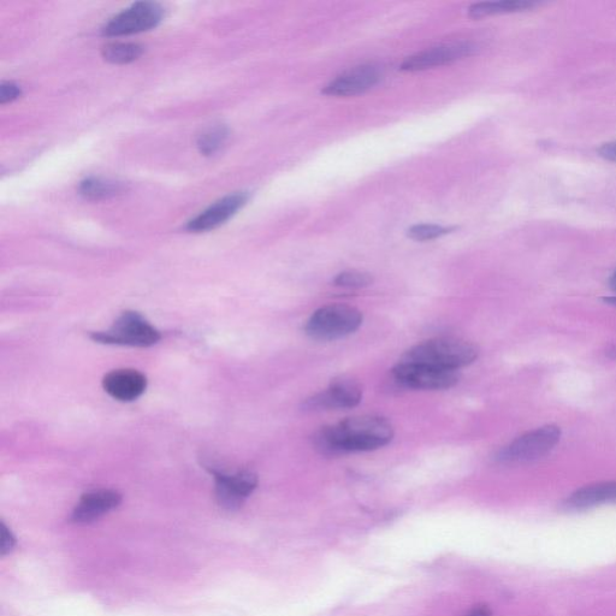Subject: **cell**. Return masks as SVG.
<instances>
[{
    "mask_svg": "<svg viewBox=\"0 0 616 616\" xmlns=\"http://www.w3.org/2000/svg\"><path fill=\"white\" fill-rule=\"evenodd\" d=\"M393 375L406 388L419 390H443L453 388L460 381L458 371L435 369V367L400 361Z\"/></svg>",
    "mask_w": 616,
    "mask_h": 616,
    "instance_id": "cell-7",
    "label": "cell"
},
{
    "mask_svg": "<svg viewBox=\"0 0 616 616\" xmlns=\"http://www.w3.org/2000/svg\"><path fill=\"white\" fill-rule=\"evenodd\" d=\"M372 282L373 278L371 275L366 274V272L360 271L341 272V274L337 275L334 280L335 286L347 289H360L369 287Z\"/></svg>",
    "mask_w": 616,
    "mask_h": 616,
    "instance_id": "cell-21",
    "label": "cell"
},
{
    "mask_svg": "<svg viewBox=\"0 0 616 616\" xmlns=\"http://www.w3.org/2000/svg\"><path fill=\"white\" fill-rule=\"evenodd\" d=\"M453 228L441 227L436 224H418L408 229V238L414 241H430L452 233Z\"/></svg>",
    "mask_w": 616,
    "mask_h": 616,
    "instance_id": "cell-20",
    "label": "cell"
},
{
    "mask_svg": "<svg viewBox=\"0 0 616 616\" xmlns=\"http://www.w3.org/2000/svg\"><path fill=\"white\" fill-rule=\"evenodd\" d=\"M122 496L115 490H93L81 497L71 514V520L77 524H88L102 518L112 509L121 505Z\"/></svg>",
    "mask_w": 616,
    "mask_h": 616,
    "instance_id": "cell-13",
    "label": "cell"
},
{
    "mask_svg": "<svg viewBox=\"0 0 616 616\" xmlns=\"http://www.w3.org/2000/svg\"><path fill=\"white\" fill-rule=\"evenodd\" d=\"M465 616H493V612H491V609L488 606L481 604V606H476L471 609Z\"/></svg>",
    "mask_w": 616,
    "mask_h": 616,
    "instance_id": "cell-25",
    "label": "cell"
},
{
    "mask_svg": "<svg viewBox=\"0 0 616 616\" xmlns=\"http://www.w3.org/2000/svg\"><path fill=\"white\" fill-rule=\"evenodd\" d=\"M21 94L20 86H17L14 82H3L0 85V103L2 104L14 102Z\"/></svg>",
    "mask_w": 616,
    "mask_h": 616,
    "instance_id": "cell-22",
    "label": "cell"
},
{
    "mask_svg": "<svg viewBox=\"0 0 616 616\" xmlns=\"http://www.w3.org/2000/svg\"><path fill=\"white\" fill-rule=\"evenodd\" d=\"M610 287H612V289L614 290V292L616 293V272L615 274L612 276V278H610Z\"/></svg>",
    "mask_w": 616,
    "mask_h": 616,
    "instance_id": "cell-26",
    "label": "cell"
},
{
    "mask_svg": "<svg viewBox=\"0 0 616 616\" xmlns=\"http://www.w3.org/2000/svg\"><path fill=\"white\" fill-rule=\"evenodd\" d=\"M79 191L86 199L104 200L124 193L126 186L122 182L102 179V177H88L80 183Z\"/></svg>",
    "mask_w": 616,
    "mask_h": 616,
    "instance_id": "cell-17",
    "label": "cell"
},
{
    "mask_svg": "<svg viewBox=\"0 0 616 616\" xmlns=\"http://www.w3.org/2000/svg\"><path fill=\"white\" fill-rule=\"evenodd\" d=\"M229 139V129L223 124H217L204 130L198 138V148L206 157L215 156L222 150Z\"/></svg>",
    "mask_w": 616,
    "mask_h": 616,
    "instance_id": "cell-18",
    "label": "cell"
},
{
    "mask_svg": "<svg viewBox=\"0 0 616 616\" xmlns=\"http://www.w3.org/2000/svg\"><path fill=\"white\" fill-rule=\"evenodd\" d=\"M537 2L533 0H500V2H483L473 4L469 9L472 19H482L491 15L519 13L536 8Z\"/></svg>",
    "mask_w": 616,
    "mask_h": 616,
    "instance_id": "cell-16",
    "label": "cell"
},
{
    "mask_svg": "<svg viewBox=\"0 0 616 616\" xmlns=\"http://www.w3.org/2000/svg\"><path fill=\"white\" fill-rule=\"evenodd\" d=\"M103 387L111 398L122 402H130L139 399L145 393L147 379L141 372L136 370H115L104 377Z\"/></svg>",
    "mask_w": 616,
    "mask_h": 616,
    "instance_id": "cell-14",
    "label": "cell"
},
{
    "mask_svg": "<svg viewBox=\"0 0 616 616\" xmlns=\"http://www.w3.org/2000/svg\"><path fill=\"white\" fill-rule=\"evenodd\" d=\"M144 53V47L139 44L117 43L104 47L103 57L112 64H128L135 62Z\"/></svg>",
    "mask_w": 616,
    "mask_h": 616,
    "instance_id": "cell-19",
    "label": "cell"
},
{
    "mask_svg": "<svg viewBox=\"0 0 616 616\" xmlns=\"http://www.w3.org/2000/svg\"><path fill=\"white\" fill-rule=\"evenodd\" d=\"M363 324V313L349 305L335 304L319 308L308 319L305 333L313 340L336 341L352 335Z\"/></svg>",
    "mask_w": 616,
    "mask_h": 616,
    "instance_id": "cell-3",
    "label": "cell"
},
{
    "mask_svg": "<svg viewBox=\"0 0 616 616\" xmlns=\"http://www.w3.org/2000/svg\"><path fill=\"white\" fill-rule=\"evenodd\" d=\"M610 502H616L614 482L586 485L568 497L564 507L566 511H585Z\"/></svg>",
    "mask_w": 616,
    "mask_h": 616,
    "instance_id": "cell-15",
    "label": "cell"
},
{
    "mask_svg": "<svg viewBox=\"0 0 616 616\" xmlns=\"http://www.w3.org/2000/svg\"><path fill=\"white\" fill-rule=\"evenodd\" d=\"M163 19L164 9L161 4L138 2L106 23L103 34L108 37H123L147 32L161 25Z\"/></svg>",
    "mask_w": 616,
    "mask_h": 616,
    "instance_id": "cell-5",
    "label": "cell"
},
{
    "mask_svg": "<svg viewBox=\"0 0 616 616\" xmlns=\"http://www.w3.org/2000/svg\"><path fill=\"white\" fill-rule=\"evenodd\" d=\"M478 353V348L469 341L436 339L411 348L401 361L435 369L458 371L461 367L475 363Z\"/></svg>",
    "mask_w": 616,
    "mask_h": 616,
    "instance_id": "cell-2",
    "label": "cell"
},
{
    "mask_svg": "<svg viewBox=\"0 0 616 616\" xmlns=\"http://www.w3.org/2000/svg\"><path fill=\"white\" fill-rule=\"evenodd\" d=\"M394 438V428L388 419L360 416L325 426L313 438L316 448L324 455L371 452L387 446Z\"/></svg>",
    "mask_w": 616,
    "mask_h": 616,
    "instance_id": "cell-1",
    "label": "cell"
},
{
    "mask_svg": "<svg viewBox=\"0 0 616 616\" xmlns=\"http://www.w3.org/2000/svg\"><path fill=\"white\" fill-rule=\"evenodd\" d=\"M477 51L476 45L471 43H455L432 47V49L417 53V55L408 57L401 64V70L404 71H423L441 65L450 64L460 59L469 57Z\"/></svg>",
    "mask_w": 616,
    "mask_h": 616,
    "instance_id": "cell-12",
    "label": "cell"
},
{
    "mask_svg": "<svg viewBox=\"0 0 616 616\" xmlns=\"http://www.w3.org/2000/svg\"><path fill=\"white\" fill-rule=\"evenodd\" d=\"M207 469L215 477L218 505L228 511L239 509L247 497L257 489L258 477L252 471L225 473L212 466H207Z\"/></svg>",
    "mask_w": 616,
    "mask_h": 616,
    "instance_id": "cell-8",
    "label": "cell"
},
{
    "mask_svg": "<svg viewBox=\"0 0 616 616\" xmlns=\"http://www.w3.org/2000/svg\"><path fill=\"white\" fill-rule=\"evenodd\" d=\"M248 199L250 195L246 192L229 194L219 199L199 213L197 217L191 219L187 224V230L191 233H206V231L221 227L247 204Z\"/></svg>",
    "mask_w": 616,
    "mask_h": 616,
    "instance_id": "cell-10",
    "label": "cell"
},
{
    "mask_svg": "<svg viewBox=\"0 0 616 616\" xmlns=\"http://www.w3.org/2000/svg\"><path fill=\"white\" fill-rule=\"evenodd\" d=\"M598 153H600V156L606 159V161L616 163V140L603 144L598 148Z\"/></svg>",
    "mask_w": 616,
    "mask_h": 616,
    "instance_id": "cell-24",
    "label": "cell"
},
{
    "mask_svg": "<svg viewBox=\"0 0 616 616\" xmlns=\"http://www.w3.org/2000/svg\"><path fill=\"white\" fill-rule=\"evenodd\" d=\"M561 431L558 426L547 425L520 436L497 456L502 462H527L542 458L552 452L559 443Z\"/></svg>",
    "mask_w": 616,
    "mask_h": 616,
    "instance_id": "cell-6",
    "label": "cell"
},
{
    "mask_svg": "<svg viewBox=\"0 0 616 616\" xmlns=\"http://www.w3.org/2000/svg\"><path fill=\"white\" fill-rule=\"evenodd\" d=\"M91 339L103 345L146 348L161 341L162 335L140 313L127 311L109 330L93 333Z\"/></svg>",
    "mask_w": 616,
    "mask_h": 616,
    "instance_id": "cell-4",
    "label": "cell"
},
{
    "mask_svg": "<svg viewBox=\"0 0 616 616\" xmlns=\"http://www.w3.org/2000/svg\"><path fill=\"white\" fill-rule=\"evenodd\" d=\"M604 301L608 302L610 305H616V296H614V298H606Z\"/></svg>",
    "mask_w": 616,
    "mask_h": 616,
    "instance_id": "cell-27",
    "label": "cell"
},
{
    "mask_svg": "<svg viewBox=\"0 0 616 616\" xmlns=\"http://www.w3.org/2000/svg\"><path fill=\"white\" fill-rule=\"evenodd\" d=\"M363 399L361 385L349 377H340L330 383L323 393L311 396L302 404V410L317 412L345 410L358 406Z\"/></svg>",
    "mask_w": 616,
    "mask_h": 616,
    "instance_id": "cell-9",
    "label": "cell"
},
{
    "mask_svg": "<svg viewBox=\"0 0 616 616\" xmlns=\"http://www.w3.org/2000/svg\"><path fill=\"white\" fill-rule=\"evenodd\" d=\"M383 71L377 65H361L336 77L322 91L325 96L353 97L370 91L381 82Z\"/></svg>",
    "mask_w": 616,
    "mask_h": 616,
    "instance_id": "cell-11",
    "label": "cell"
},
{
    "mask_svg": "<svg viewBox=\"0 0 616 616\" xmlns=\"http://www.w3.org/2000/svg\"><path fill=\"white\" fill-rule=\"evenodd\" d=\"M15 547V537L10 532L7 526L2 523L0 525V555H7Z\"/></svg>",
    "mask_w": 616,
    "mask_h": 616,
    "instance_id": "cell-23",
    "label": "cell"
}]
</instances>
